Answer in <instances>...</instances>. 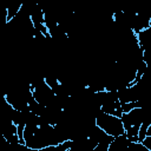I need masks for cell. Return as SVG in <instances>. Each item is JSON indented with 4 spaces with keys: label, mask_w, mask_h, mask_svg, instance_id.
Segmentation results:
<instances>
[{
    "label": "cell",
    "mask_w": 151,
    "mask_h": 151,
    "mask_svg": "<svg viewBox=\"0 0 151 151\" xmlns=\"http://www.w3.org/2000/svg\"><path fill=\"white\" fill-rule=\"evenodd\" d=\"M127 144L129 140L125 137V134H123L113 138L112 142L107 145L106 151H127Z\"/></svg>",
    "instance_id": "7a4b0ae2"
},
{
    "label": "cell",
    "mask_w": 151,
    "mask_h": 151,
    "mask_svg": "<svg viewBox=\"0 0 151 151\" xmlns=\"http://www.w3.org/2000/svg\"><path fill=\"white\" fill-rule=\"evenodd\" d=\"M127 151H150L140 142H129Z\"/></svg>",
    "instance_id": "277c9868"
},
{
    "label": "cell",
    "mask_w": 151,
    "mask_h": 151,
    "mask_svg": "<svg viewBox=\"0 0 151 151\" xmlns=\"http://www.w3.org/2000/svg\"><path fill=\"white\" fill-rule=\"evenodd\" d=\"M21 7H22V4L19 2V4H9L5 8L6 9V25H8L18 15V13L21 11Z\"/></svg>",
    "instance_id": "3957f363"
},
{
    "label": "cell",
    "mask_w": 151,
    "mask_h": 151,
    "mask_svg": "<svg viewBox=\"0 0 151 151\" xmlns=\"http://www.w3.org/2000/svg\"><path fill=\"white\" fill-rule=\"evenodd\" d=\"M94 125L112 138L124 134V126L122 119L116 116L106 114L101 111H97L94 116Z\"/></svg>",
    "instance_id": "6da1fadb"
}]
</instances>
